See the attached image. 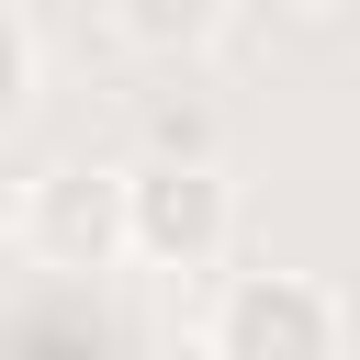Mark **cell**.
<instances>
[{"instance_id": "1", "label": "cell", "mask_w": 360, "mask_h": 360, "mask_svg": "<svg viewBox=\"0 0 360 360\" xmlns=\"http://www.w3.org/2000/svg\"><path fill=\"white\" fill-rule=\"evenodd\" d=\"M236 236V191L214 158H146L124 169V259L146 270H214Z\"/></svg>"}, {"instance_id": "2", "label": "cell", "mask_w": 360, "mask_h": 360, "mask_svg": "<svg viewBox=\"0 0 360 360\" xmlns=\"http://www.w3.org/2000/svg\"><path fill=\"white\" fill-rule=\"evenodd\" d=\"M349 326H338V292L304 281V270H248L214 292V326H202V360H338Z\"/></svg>"}, {"instance_id": "3", "label": "cell", "mask_w": 360, "mask_h": 360, "mask_svg": "<svg viewBox=\"0 0 360 360\" xmlns=\"http://www.w3.org/2000/svg\"><path fill=\"white\" fill-rule=\"evenodd\" d=\"M22 248L45 270H112L124 259V169H90V158L45 169L22 191Z\"/></svg>"}, {"instance_id": "4", "label": "cell", "mask_w": 360, "mask_h": 360, "mask_svg": "<svg viewBox=\"0 0 360 360\" xmlns=\"http://www.w3.org/2000/svg\"><path fill=\"white\" fill-rule=\"evenodd\" d=\"M112 34H124L135 56L180 68V56H202V45L225 34V0H112Z\"/></svg>"}, {"instance_id": "5", "label": "cell", "mask_w": 360, "mask_h": 360, "mask_svg": "<svg viewBox=\"0 0 360 360\" xmlns=\"http://www.w3.org/2000/svg\"><path fill=\"white\" fill-rule=\"evenodd\" d=\"M22 101H34V34H22V22L0 11V124H11Z\"/></svg>"}]
</instances>
